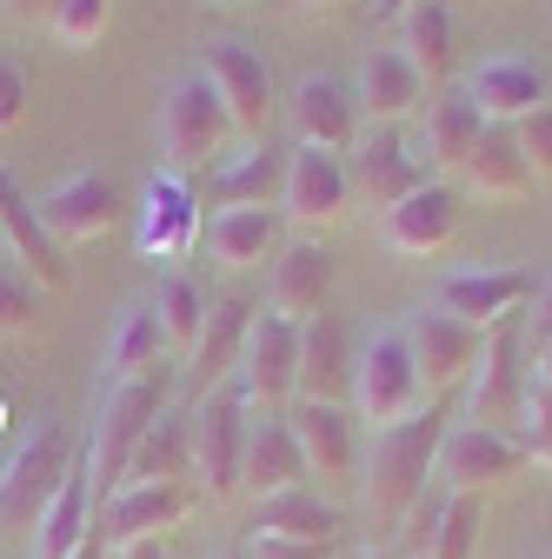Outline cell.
I'll return each instance as SVG.
<instances>
[{"mask_svg": "<svg viewBox=\"0 0 552 559\" xmlns=\"http://www.w3.org/2000/svg\"><path fill=\"white\" fill-rule=\"evenodd\" d=\"M287 427H293V440H300L307 473H320V479H360V433H353V406L293 400Z\"/></svg>", "mask_w": 552, "mask_h": 559, "instance_id": "ffe728a7", "label": "cell"}, {"mask_svg": "<svg viewBox=\"0 0 552 559\" xmlns=\"http://www.w3.org/2000/svg\"><path fill=\"white\" fill-rule=\"evenodd\" d=\"M247 400L240 386H214V393H200L193 406V479H200V493L206 500H233L240 493V460H247Z\"/></svg>", "mask_w": 552, "mask_h": 559, "instance_id": "52a82bcc", "label": "cell"}, {"mask_svg": "<svg viewBox=\"0 0 552 559\" xmlns=\"http://www.w3.org/2000/svg\"><path fill=\"white\" fill-rule=\"evenodd\" d=\"M532 373H526V320H500L479 340V367L466 373V419L472 427H493V433H519V413H526Z\"/></svg>", "mask_w": 552, "mask_h": 559, "instance_id": "277c9868", "label": "cell"}, {"mask_svg": "<svg viewBox=\"0 0 552 559\" xmlns=\"http://www.w3.org/2000/svg\"><path fill=\"white\" fill-rule=\"evenodd\" d=\"M526 473V447L513 433H493V427H472V419H459V427L440 433V460H433V479H446V493H493V486L519 479Z\"/></svg>", "mask_w": 552, "mask_h": 559, "instance_id": "9c48e42d", "label": "cell"}, {"mask_svg": "<svg viewBox=\"0 0 552 559\" xmlns=\"http://www.w3.org/2000/svg\"><path fill=\"white\" fill-rule=\"evenodd\" d=\"M326 294H333V253L313 247V240H293L273 260V280H266V313H280L293 326H307L313 313H326Z\"/></svg>", "mask_w": 552, "mask_h": 559, "instance_id": "603a6c76", "label": "cell"}, {"mask_svg": "<svg viewBox=\"0 0 552 559\" xmlns=\"http://www.w3.org/2000/svg\"><path fill=\"white\" fill-rule=\"evenodd\" d=\"M200 240V193L187 174H154L141 193V253L147 260H187Z\"/></svg>", "mask_w": 552, "mask_h": 559, "instance_id": "d6986e66", "label": "cell"}, {"mask_svg": "<svg viewBox=\"0 0 552 559\" xmlns=\"http://www.w3.org/2000/svg\"><path fill=\"white\" fill-rule=\"evenodd\" d=\"M347 386H353V340L333 313H313L300 326V386H293V400L347 406Z\"/></svg>", "mask_w": 552, "mask_h": 559, "instance_id": "484cf974", "label": "cell"}, {"mask_svg": "<svg viewBox=\"0 0 552 559\" xmlns=\"http://www.w3.org/2000/svg\"><path fill=\"white\" fill-rule=\"evenodd\" d=\"M479 526H487L479 500H472V493H446V500H440V520H433L427 559H472V552H479Z\"/></svg>", "mask_w": 552, "mask_h": 559, "instance_id": "74e56055", "label": "cell"}, {"mask_svg": "<svg viewBox=\"0 0 552 559\" xmlns=\"http://www.w3.org/2000/svg\"><path fill=\"white\" fill-rule=\"evenodd\" d=\"M479 133H487V120H479V107L466 94H440L427 107V167H466V154L479 147Z\"/></svg>", "mask_w": 552, "mask_h": 559, "instance_id": "e575fe53", "label": "cell"}, {"mask_svg": "<svg viewBox=\"0 0 552 559\" xmlns=\"http://www.w3.org/2000/svg\"><path fill=\"white\" fill-rule=\"evenodd\" d=\"M253 533H266V539H300V546H339V533H347V513H339L333 500H320L313 486H293V493L260 500Z\"/></svg>", "mask_w": 552, "mask_h": 559, "instance_id": "f546056e", "label": "cell"}, {"mask_svg": "<svg viewBox=\"0 0 552 559\" xmlns=\"http://www.w3.org/2000/svg\"><path fill=\"white\" fill-rule=\"evenodd\" d=\"M214 559H240V552H214Z\"/></svg>", "mask_w": 552, "mask_h": 559, "instance_id": "11a10c76", "label": "cell"}, {"mask_svg": "<svg viewBox=\"0 0 552 559\" xmlns=\"http://www.w3.org/2000/svg\"><path fill=\"white\" fill-rule=\"evenodd\" d=\"M440 433H446V413L440 406H420L412 419H399V427L373 433V447L360 460V513L380 533H399L412 520V507L427 500L433 460H440Z\"/></svg>", "mask_w": 552, "mask_h": 559, "instance_id": "6da1fadb", "label": "cell"}, {"mask_svg": "<svg viewBox=\"0 0 552 559\" xmlns=\"http://www.w3.org/2000/svg\"><path fill=\"white\" fill-rule=\"evenodd\" d=\"M360 559H399V552H373V546H367V552H360Z\"/></svg>", "mask_w": 552, "mask_h": 559, "instance_id": "f5cc1de1", "label": "cell"}, {"mask_svg": "<svg viewBox=\"0 0 552 559\" xmlns=\"http://www.w3.org/2000/svg\"><path fill=\"white\" fill-rule=\"evenodd\" d=\"M160 320H154V307H127L120 313V326H113V340H107V386L113 380H133V373H154L160 367Z\"/></svg>", "mask_w": 552, "mask_h": 559, "instance_id": "d590c367", "label": "cell"}, {"mask_svg": "<svg viewBox=\"0 0 552 559\" xmlns=\"http://www.w3.org/2000/svg\"><path fill=\"white\" fill-rule=\"evenodd\" d=\"M187 479H193V413L160 406L154 427L141 433V447H133L120 486H187Z\"/></svg>", "mask_w": 552, "mask_h": 559, "instance_id": "4316f807", "label": "cell"}, {"mask_svg": "<svg viewBox=\"0 0 552 559\" xmlns=\"http://www.w3.org/2000/svg\"><path fill=\"white\" fill-rule=\"evenodd\" d=\"M67 466H74V453H67V419L40 413L27 427V440L8 453V466H0V533H34L40 513L60 493Z\"/></svg>", "mask_w": 552, "mask_h": 559, "instance_id": "7a4b0ae2", "label": "cell"}, {"mask_svg": "<svg viewBox=\"0 0 552 559\" xmlns=\"http://www.w3.org/2000/svg\"><path fill=\"white\" fill-rule=\"evenodd\" d=\"M399 340H406L412 367H420V386H427V400H440V393L466 386V373L479 367V340H487V333H479V326H466V320H453L446 307H420V313H406Z\"/></svg>", "mask_w": 552, "mask_h": 559, "instance_id": "30bf717a", "label": "cell"}, {"mask_svg": "<svg viewBox=\"0 0 552 559\" xmlns=\"http://www.w3.org/2000/svg\"><path fill=\"white\" fill-rule=\"evenodd\" d=\"M206 240H214V260L220 266L247 273L260 260H280V214H273V206H220Z\"/></svg>", "mask_w": 552, "mask_h": 559, "instance_id": "1f68e13d", "label": "cell"}, {"mask_svg": "<svg viewBox=\"0 0 552 559\" xmlns=\"http://www.w3.org/2000/svg\"><path fill=\"white\" fill-rule=\"evenodd\" d=\"M40 227L53 234V240H100L113 221H120V187L107 180V174H94V167H81V174H67V180H53L40 200Z\"/></svg>", "mask_w": 552, "mask_h": 559, "instance_id": "9a60e30c", "label": "cell"}, {"mask_svg": "<svg viewBox=\"0 0 552 559\" xmlns=\"http://www.w3.org/2000/svg\"><path fill=\"white\" fill-rule=\"evenodd\" d=\"M154 320H160V340L173 346V354H193V340L206 326V294L193 287L187 273H167L160 294H154Z\"/></svg>", "mask_w": 552, "mask_h": 559, "instance_id": "8d00e7d4", "label": "cell"}, {"mask_svg": "<svg viewBox=\"0 0 552 559\" xmlns=\"http://www.w3.org/2000/svg\"><path fill=\"white\" fill-rule=\"evenodd\" d=\"M459 187L479 193V200H526V193H532V174H526V160H519L513 127H487V133H479V147H472L466 167H459Z\"/></svg>", "mask_w": 552, "mask_h": 559, "instance_id": "4dcf8cb0", "label": "cell"}, {"mask_svg": "<svg viewBox=\"0 0 552 559\" xmlns=\"http://www.w3.org/2000/svg\"><path fill=\"white\" fill-rule=\"evenodd\" d=\"M519 447H526V460L532 466H552V393H526V413H519V433H513Z\"/></svg>", "mask_w": 552, "mask_h": 559, "instance_id": "b9f144b4", "label": "cell"}, {"mask_svg": "<svg viewBox=\"0 0 552 559\" xmlns=\"http://www.w3.org/2000/svg\"><path fill=\"white\" fill-rule=\"evenodd\" d=\"M300 8H339V0H300Z\"/></svg>", "mask_w": 552, "mask_h": 559, "instance_id": "816d5d0a", "label": "cell"}, {"mask_svg": "<svg viewBox=\"0 0 552 559\" xmlns=\"http://www.w3.org/2000/svg\"><path fill=\"white\" fill-rule=\"evenodd\" d=\"M0 240H8V260H21V273L40 294H67L74 287V266L60 260V240L40 227V206L27 200V187L0 167Z\"/></svg>", "mask_w": 552, "mask_h": 559, "instance_id": "4fadbf2b", "label": "cell"}, {"mask_svg": "<svg viewBox=\"0 0 552 559\" xmlns=\"http://www.w3.org/2000/svg\"><path fill=\"white\" fill-rule=\"evenodd\" d=\"M406 559H427V552H406Z\"/></svg>", "mask_w": 552, "mask_h": 559, "instance_id": "9f6ffc18", "label": "cell"}, {"mask_svg": "<svg viewBox=\"0 0 552 559\" xmlns=\"http://www.w3.org/2000/svg\"><path fill=\"white\" fill-rule=\"evenodd\" d=\"M120 559H167V552H160V539H141V546H127Z\"/></svg>", "mask_w": 552, "mask_h": 559, "instance_id": "c3c4849f", "label": "cell"}, {"mask_svg": "<svg viewBox=\"0 0 552 559\" xmlns=\"http://www.w3.org/2000/svg\"><path fill=\"white\" fill-rule=\"evenodd\" d=\"M227 140H233V120H227L214 81H206V74H180L167 87V100H160V154H167V167L193 174V167L214 160Z\"/></svg>", "mask_w": 552, "mask_h": 559, "instance_id": "8992f818", "label": "cell"}, {"mask_svg": "<svg viewBox=\"0 0 552 559\" xmlns=\"http://www.w3.org/2000/svg\"><path fill=\"white\" fill-rule=\"evenodd\" d=\"M40 326V287L27 273H14V266H0V333H34Z\"/></svg>", "mask_w": 552, "mask_h": 559, "instance_id": "ab89813d", "label": "cell"}, {"mask_svg": "<svg viewBox=\"0 0 552 559\" xmlns=\"http://www.w3.org/2000/svg\"><path fill=\"white\" fill-rule=\"evenodd\" d=\"M87 533H94V473H87V453H81L74 466H67L53 507L40 513V526L27 539H34V559H74Z\"/></svg>", "mask_w": 552, "mask_h": 559, "instance_id": "83f0119b", "label": "cell"}, {"mask_svg": "<svg viewBox=\"0 0 552 559\" xmlns=\"http://www.w3.org/2000/svg\"><path fill=\"white\" fill-rule=\"evenodd\" d=\"M240 559H333V546H300V539H266V533H253Z\"/></svg>", "mask_w": 552, "mask_h": 559, "instance_id": "ee69618b", "label": "cell"}, {"mask_svg": "<svg viewBox=\"0 0 552 559\" xmlns=\"http://www.w3.org/2000/svg\"><path fill=\"white\" fill-rule=\"evenodd\" d=\"M0 266H8V240H0Z\"/></svg>", "mask_w": 552, "mask_h": 559, "instance_id": "db71d44e", "label": "cell"}, {"mask_svg": "<svg viewBox=\"0 0 552 559\" xmlns=\"http://www.w3.org/2000/svg\"><path fill=\"white\" fill-rule=\"evenodd\" d=\"M280 180H287V154H273L266 140H253L233 167H220L206 180V193H214V206H266V200H280Z\"/></svg>", "mask_w": 552, "mask_h": 559, "instance_id": "836d02e7", "label": "cell"}, {"mask_svg": "<svg viewBox=\"0 0 552 559\" xmlns=\"http://www.w3.org/2000/svg\"><path fill=\"white\" fill-rule=\"evenodd\" d=\"M526 300H532V273H519V266H472V273H446L440 280V307L453 320L479 326V333L513 320Z\"/></svg>", "mask_w": 552, "mask_h": 559, "instance_id": "44dd1931", "label": "cell"}, {"mask_svg": "<svg viewBox=\"0 0 552 559\" xmlns=\"http://www.w3.org/2000/svg\"><path fill=\"white\" fill-rule=\"evenodd\" d=\"M193 513V486H113L94 500V533L107 539V552H127L141 539L173 533Z\"/></svg>", "mask_w": 552, "mask_h": 559, "instance_id": "7c38bea8", "label": "cell"}, {"mask_svg": "<svg viewBox=\"0 0 552 559\" xmlns=\"http://www.w3.org/2000/svg\"><path fill=\"white\" fill-rule=\"evenodd\" d=\"M287 127L300 147H320V154H347L360 140V100L353 87H339L333 74H307L287 100Z\"/></svg>", "mask_w": 552, "mask_h": 559, "instance_id": "e0dca14e", "label": "cell"}, {"mask_svg": "<svg viewBox=\"0 0 552 559\" xmlns=\"http://www.w3.org/2000/svg\"><path fill=\"white\" fill-rule=\"evenodd\" d=\"M167 406V380L160 367L154 373H133V380H113L100 393V413H94V440H87V473H94V500L113 493L127 479V460L141 447V433L154 427V413Z\"/></svg>", "mask_w": 552, "mask_h": 559, "instance_id": "3957f363", "label": "cell"}, {"mask_svg": "<svg viewBox=\"0 0 552 559\" xmlns=\"http://www.w3.org/2000/svg\"><path fill=\"white\" fill-rule=\"evenodd\" d=\"M399 53L420 67L427 87L446 81V67H453V14H446V0H412V8L399 14Z\"/></svg>", "mask_w": 552, "mask_h": 559, "instance_id": "d6a6232c", "label": "cell"}, {"mask_svg": "<svg viewBox=\"0 0 552 559\" xmlns=\"http://www.w3.org/2000/svg\"><path fill=\"white\" fill-rule=\"evenodd\" d=\"M347 206H353L347 160H339V154H320V147H293V154H287L280 214H287L293 227H333V221H347Z\"/></svg>", "mask_w": 552, "mask_h": 559, "instance_id": "5bb4252c", "label": "cell"}, {"mask_svg": "<svg viewBox=\"0 0 552 559\" xmlns=\"http://www.w3.org/2000/svg\"><path fill=\"white\" fill-rule=\"evenodd\" d=\"M532 386H539V393H552V340L539 346V367H532Z\"/></svg>", "mask_w": 552, "mask_h": 559, "instance_id": "7dc6e473", "label": "cell"}, {"mask_svg": "<svg viewBox=\"0 0 552 559\" xmlns=\"http://www.w3.org/2000/svg\"><path fill=\"white\" fill-rule=\"evenodd\" d=\"M412 0H373V14H406Z\"/></svg>", "mask_w": 552, "mask_h": 559, "instance_id": "f907efd6", "label": "cell"}, {"mask_svg": "<svg viewBox=\"0 0 552 559\" xmlns=\"http://www.w3.org/2000/svg\"><path fill=\"white\" fill-rule=\"evenodd\" d=\"M307 486V460L300 440L287 427V413H253L247 419V460H240V493L273 500V493H293Z\"/></svg>", "mask_w": 552, "mask_h": 559, "instance_id": "7402d4cb", "label": "cell"}, {"mask_svg": "<svg viewBox=\"0 0 552 559\" xmlns=\"http://www.w3.org/2000/svg\"><path fill=\"white\" fill-rule=\"evenodd\" d=\"M353 100H360V120H367V127H399V120L420 114L427 81H420V67H412L399 47H373V53L360 60Z\"/></svg>", "mask_w": 552, "mask_h": 559, "instance_id": "cb8c5ba5", "label": "cell"}, {"mask_svg": "<svg viewBox=\"0 0 552 559\" xmlns=\"http://www.w3.org/2000/svg\"><path fill=\"white\" fill-rule=\"evenodd\" d=\"M347 180H353V193H360L367 206H380V214H386V206H399L412 187H427V160H420V154H406L399 127H373V133L353 140Z\"/></svg>", "mask_w": 552, "mask_h": 559, "instance_id": "2e32d148", "label": "cell"}, {"mask_svg": "<svg viewBox=\"0 0 552 559\" xmlns=\"http://www.w3.org/2000/svg\"><path fill=\"white\" fill-rule=\"evenodd\" d=\"M545 340H552V280L532 294V320H526V346H532V354H539Z\"/></svg>", "mask_w": 552, "mask_h": 559, "instance_id": "bcb514c9", "label": "cell"}, {"mask_svg": "<svg viewBox=\"0 0 552 559\" xmlns=\"http://www.w3.org/2000/svg\"><path fill=\"white\" fill-rule=\"evenodd\" d=\"M200 74L214 81V94H220L233 133L266 140V127H273V67H266L260 47H247V40H214V47H206V67H200Z\"/></svg>", "mask_w": 552, "mask_h": 559, "instance_id": "8fae6325", "label": "cell"}, {"mask_svg": "<svg viewBox=\"0 0 552 559\" xmlns=\"http://www.w3.org/2000/svg\"><path fill=\"white\" fill-rule=\"evenodd\" d=\"M21 120H27V67L0 53V133H14Z\"/></svg>", "mask_w": 552, "mask_h": 559, "instance_id": "7bdbcfd3", "label": "cell"}, {"mask_svg": "<svg viewBox=\"0 0 552 559\" xmlns=\"http://www.w3.org/2000/svg\"><path fill=\"white\" fill-rule=\"evenodd\" d=\"M113 21V0H60V14H53V40L67 53H87Z\"/></svg>", "mask_w": 552, "mask_h": 559, "instance_id": "f35d334b", "label": "cell"}, {"mask_svg": "<svg viewBox=\"0 0 552 559\" xmlns=\"http://www.w3.org/2000/svg\"><path fill=\"white\" fill-rule=\"evenodd\" d=\"M513 140H519L526 174H532V180H552V107H532V114L513 127Z\"/></svg>", "mask_w": 552, "mask_h": 559, "instance_id": "60d3db41", "label": "cell"}, {"mask_svg": "<svg viewBox=\"0 0 552 559\" xmlns=\"http://www.w3.org/2000/svg\"><path fill=\"white\" fill-rule=\"evenodd\" d=\"M347 406L353 419H367L373 433L399 427V419H412L427 406V386H420V367H412L399 326L393 333H373L360 354H353V386H347Z\"/></svg>", "mask_w": 552, "mask_h": 559, "instance_id": "5b68a950", "label": "cell"}, {"mask_svg": "<svg viewBox=\"0 0 552 559\" xmlns=\"http://www.w3.org/2000/svg\"><path fill=\"white\" fill-rule=\"evenodd\" d=\"M74 559H107V539H100V533H87V539H81V552H74Z\"/></svg>", "mask_w": 552, "mask_h": 559, "instance_id": "681fc988", "label": "cell"}, {"mask_svg": "<svg viewBox=\"0 0 552 559\" xmlns=\"http://www.w3.org/2000/svg\"><path fill=\"white\" fill-rule=\"evenodd\" d=\"M253 300L247 294H220V300H206V326H200V340H193V354H187V367H193V386L200 393H214V386H227L233 380V367H240V346H247V333H253Z\"/></svg>", "mask_w": 552, "mask_h": 559, "instance_id": "d4e9b609", "label": "cell"}, {"mask_svg": "<svg viewBox=\"0 0 552 559\" xmlns=\"http://www.w3.org/2000/svg\"><path fill=\"white\" fill-rule=\"evenodd\" d=\"M233 380H240L247 413H280V406L293 400V386H300V326L260 307V313H253V333H247V346H240Z\"/></svg>", "mask_w": 552, "mask_h": 559, "instance_id": "ba28073f", "label": "cell"}, {"mask_svg": "<svg viewBox=\"0 0 552 559\" xmlns=\"http://www.w3.org/2000/svg\"><path fill=\"white\" fill-rule=\"evenodd\" d=\"M466 100L479 107V120H487V127H519L532 107H545V74H539L532 60H487L472 74Z\"/></svg>", "mask_w": 552, "mask_h": 559, "instance_id": "f1b7e54d", "label": "cell"}, {"mask_svg": "<svg viewBox=\"0 0 552 559\" xmlns=\"http://www.w3.org/2000/svg\"><path fill=\"white\" fill-rule=\"evenodd\" d=\"M60 14V0H0V21H14V27H53Z\"/></svg>", "mask_w": 552, "mask_h": 559, "instance_id": "f6af8a7d", "label": "cell"}, {"mask_svg": "<svg viewBox=\"0 0 552 559\" xmlns=\"http://www.w3.org/2000/svg\"><path fill=\"white\" fill-rule=\"evenodd\" d=\"M453 234H459V193H453L446 180L412 187L399 206H386V214H380V240H386V253L427 260V253H440Z\"/></svg>", "mask_w": 552, "mask_h": 559, "instance_id": "ac0fdd59", "label": "cell"}]
</instances>
